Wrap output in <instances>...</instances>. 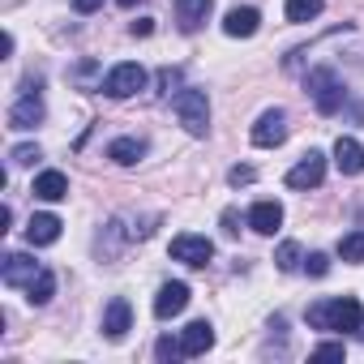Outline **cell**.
<instances>
[{"mask_svg": "<svg viewBox=\"0 0 364 364\" xmlns=\"http://www.w3.org/2000/svg\"><path fill=\"white\" fill-rule=\"evenodd\" d=\"M304 321L313 330H334V334H364V309L355 296H338V300H317L309 304Z\"/></svg>", "mask_w": 364, "mask_h": 364, "instance_id": "1", "label": "cell"}, {"mask_svg": "<svg viewBox=\"0 0 364 364\" xmlns=\"http://www.w3.org/2000/svg\"><path fill=\"white\" fill-rule=\"evenodd\" d=\"M171 112H176L180 124H185V133H193V137H206L210 133V99H206V90H198V86L176 90Z\"/></svg>", "mask_w": 364, "mask_h": 364, "instance_id": "2", "label": "cell"}, {"mask_svg": "<svg viewBox=\"0 0 364 364\" xmlns=\"http://www.w3.org/2000/svg\"><path fill=\"white\" fill-rule=\"evenodd\" d=\"M304 86H309V95H313V103H317V112L321 116H334L343 103H347V86H343V77L334 73V69H309V77H304Z\"/></svg>", "mask_w": 364, "mask_h": 364, "instance_id": "3", "label": "cell"}, {"mask_svg": "<svg viewBox=\"0 0 364 364\" xmlns=\"http://www.w3.org/2000/svg\"><path fill=\"white\" fill-rule=\"evenodd\" d=\"M137 90H146V69L133 65V60L116 65V69L103 77V95H107V99H129V95H137Z\"/></svg>", "mask_w": 364, "mask_h": 364, "instance_id": "4", "label": "cell"}, {"mask_svg": "<svg viewBox=\"0 0 364 364\" xmlns=\"http://www.w3.org/2000/svg\"><path fill=\"white\" fill-rule=\"evenodd\" d=\"M253 146H262V150H274V146H283L287 141V112L283 107H266L262 116H257V124H253Z\"/></svg>", "mask_w": 364, "mask_h": 364, "instance_id": "5", "label": "cell"}, {"mask_svg": "<svg viewBox=\"0 0 364 364\" xmlns=\"http://www.w3.org/2000/svg\"><path fill=\"white\" fill-rule=\"evenodd\" d=\"M326 180V154L321 150H309L291 171H287V189H317Z\"/></svg>", "mask_w": 364, "mask_h": 364, "instance_id": "6", "label": "cell"}, {"mask_svg": "<svg viewBox=\"0 0 364 364\" xmlns=\"http://www.w3.org/2000/svg\"><path fill=\"white\" fill-rule=\"evenodd\" d=\"M210 257H215V245H210L206 236L185 232V236H176V240H171V262H185V266H206Z\"/></svg>", "mask_w": 364, "mask_h": 364, "instance_id": "7", "label": "cell"}, {"mask_svg": "<svg viewBox=\"0 0 364 364\" xmlns=\"http://www.w3.org/2000/svg\"><path fill=\"white\" fill-rule=\"evenodd\" d=\"M35 124H43V95H39V86L26 90V95L9 107V129L26 133V129H35Z\"/></svg>", "mask_w": 364, "mask_h": 364, "instance_id": "8", "label": "cell"}, {"mask_svg": "<svg viewBox=\"0 0 364 364\" xmlns=\"http://www.w3.org/2000/svg\"><path fill=\"white\" fill-rule=\"evenodd\" d=\"M39 270L43 266L35 257H26V253H5V257H0V279H5L9 287H31V279Z\"/></svg>", "mask_w": 364, "mask_h": 364, "instance_id": "9", "label": "cell"}, {"mask_svg": "<svg viewBox=\"0 0 364 364\" xmlns=\"http://www.w3.org/2000/svg\"><path fill=\"white\" fill-rule=\"evenodd\" d=\"M185 304H189V283L171 279V283H163L159 296H154V317L167 321V317H176V313H185Z\"/></svg>", "mask_w": 364, "mask_h": 364, "instance_id": "10", "label": "cell"}, {"mask_svg": "<svg viewBox=\"0 0 364 364\" xmlns=\"http://www.w3.org/2000/svg\"><path fill=\"white\" fill-rule=\"evenodd\" d=\"M129 330H133V309H129V300H124V296L107 300V309H103V338L120 343Z\"/></svg>", "mask_w": 364, "mask_h": 364, "instance_id": "11", "label": "cell"}, {"mask_svg": "<svg viewBox=\"0 0 364 364\" xmlns=\"http://www.w3.org/2000/svg\"><path fill=\"white\" fill-rule=\"evenodd\" d=\"M257 26H262V14L249 9V5H236V9H228V18H223V35H228V39H253Z\"/></svg>", "mask_w": 364, "mask_h": 364, "instance_id": "12", "label": "cell"}, {"mask_svg": "<svg viewBox=\"0 0 364 364\" xmlns=\"http://www.w3.org/2000/svg\"><path fill=\"white\" fill-rule=\"evenodd\" d=\"M31 193H35L39 202H65V198H69V176H65V171H56V167H48V171H39V176H35Z\"/></svg>", "mask_w": 364, "mask_h": 364, "instance_id": "13", "label": "cell"}, {"mask_svg": "<svg viewBox=\"0 0 364 364\" xmlns=\"http://www.w3.org/2000/svg\"><path fill=\"white\" fill-rule=\"evenodd\" d=\"M180 343H185V355H206L215 347V326L210 321H189L185 330H180Z\"/></svg>", "mask_w": 364, "mask_h": 364, "instance_id": "14", "label": "cell"}, {"mask_svg": "<svg viewBox=\"0 0 364 364\" xmlns=\"http://www.w3.org/2000/svg\"><path fill=\"white\" fill-rule=\"evenodd\" d=\"M60 219L56 215H31V223H26V240H31V249H43V245H56L60 240Z\"/></svg>", "mask_w": 364, "mask_h": 364, "instance_id": "15", "label": "cell"}, {"mask_svg": "<svg viewBox=\"0 0 364 364\" xmlns=\"http://www.w3.org/2000/svg\"><path fill=\"white\" fill-rule=\"evenodd\" d=\"M334 167H338L343 176H360V171H364V146H360L355 137H338V141H334Z\"/></svg>", "mask_w": 364, "mask_h": 364, "instance_id": "16", "label": "cell"}, {"mask_svg": "<svg viewBox=\"0 0 364 364\" xmlns=\"http://www.w3.org/2000/svg\"><path fill=\"white\" fill-rule=\"evenodd\" d=\"M210 9H215V0H176V22H180V31L193 35L210 18Z\"/></svg>", "mask_w": 364, "mask_h": 364, "instance_id": "17", "label": "cell"}, {"mask_svg": "<svg viewBox=\"0 0 364 364\" xmlns=\"http://www.w3.org/2000/svg\"><path fill=\"white\" fill-rule=\"evenodd\" d=\"M146 137H116L112 146H107V159L112 163H120V167H133V163H141L146 159Z\"/></svg>", "mask_w": 364, "mask_h": 364, "instance_id": "18", "label": "cell"}, {"mask_svg": "<svg viewBox=\"0 0 364 364\" xmlns=\"http://www.w3.org/2000/svg\"><path fill=\"white\" fill-rule=\"evenodd\" d=\"M249 228L262 232V236H274V232L283 228V206H279V202H257V206L249 210Z\"/></svg>", "mask_w": 364, "mask_h": 364, "instance_id": "19", "label": "cell"}, {"mask_svg": "<svg viewBox=\"0 0 364 364\" xmlns=\"http://www.w3.org/2000/svg\"><path fill=\"white\" fill-rule=\"evenodd\" d=\"M26 291H31V296H26L31 304H48V300L56 296V274H52V270H39V274L31 279V287H26Z\"/></svg>", "mask_w": 364, "mask_h": 364, "instance_id": "20", "label": "cell"}, {"mask_svg": "<svg viewBox=\"0 0 364 364\" xmlns=\"http://www.w3.org/2000/svg\"><path fill=\"white\" fill-rule=\"evenodd\" d=\"M321 5H326V0H287V22H313L317 14H321Z\"/></svg>", "mask_w": 364, "mask_h": 364, "instance_id": "21", "label": "cell"}, {"mask_svg": "<svg viewBox=\"0 0 364 364\" xmlns=\"http://www.w3.org/2000/svg\"><path fill=\"white\" fill-rule=\"evenodd\" d=\"M338 257H343V262H351V266H355V262H364V232H347V236L338 240Z\"/></svg>", "mask_w": 364, "mask_h": 364, "instance_id": "22", "label": "cell"}, {"mask_svg": "<svg viewBox=\"0 0 364 364\" xmlns=\"http://www.w3.org/2000/svg\"><path fill=\"white\" fill-rule=\"evenodd\" d=\"M300 262H304V257H300V245H296V240H283L279 253H274V266L291 274V270H300Z\"/></svg>", "mask_w": 364, "mask_h": 364, "instance_id": "23", "label": "cell"}, {"mask_svg": "<svg viewBox=\"0 0 364 364\" xmlns=\"http://www.w3.org/2000/svg\"><path fill=\"white\" fill-rule=\"evenodd\" d=\"M154 355H159V360H180V355H185V343L171 338V334H163V338L154 343Z\"/></svg>", "mask_w": 364, "mask_h": 364, "instance_id": "24", "label": "cell"}, {"mask_svg": "<svg viewBox=\"0 0 364 364\" xmlns=\"http://www.w3.org/2000/svg\"><path fill=\"white\" fill-rule=\"evenodd\" d=\"M35 159H43L35 141H22V146H14V150H9V163H22V167H26V163H35Z\"/></svg>", "mask_w": 364, "mask_h": 364, "instance_id": "25", "label": "cell"}, {"mask_svg": "<svg viewBox=\"0 0 364 364\" xmlns=\"http://www.w3.org/2000/svg\"><path fill=\"white\" fill-rule=\"evenodd\" d=\"M304 270H309L313 279H326V274H330V257H326V253H309V257H304Z\"/></svg>", "mask_w": 364, "mask_h": 364, "instance_id": "26", "label": "cell"}, {"mask_svg": "<svg viewBox=\"0 0 364 364\" xmlns=\"http://www.w3.org/2000/svg\"><path fill=\"white\" fill-rule=\"evenodd\" d=\"M228 180H232V185L240 189V185H253V180H257V171H253L249 163H240V167H232V171H228Z\"/></svg>", "mask_w": 364, "mask_h": 364, "instance_id": "27", "label": "cell"}, {"mask_svg": "<svg viewBox=\"0 0 364 364\" xmlns=\"http://www.w3.org/2000/svg\"><path fill=\"white\" fill-rule=\"evenodd\" d=\"M313 360H343V343H317Z\"/></svg>", "mask_w": 364, "mask_h": 364, "instance_id": "28", "label": "cell"}, {"mask_svg": "<svg viewBox=\"0 0 364 364\" xmlns=\"http://www.w3.org/2000/svg\"><path fill=\"white\" fill-rule=\"evenodd\" d=\"M180 77H185L180 69H163V73H159V86H163V95H171V86H180Z\"/></svg>", "mask_w": 364, "mask_h": 364, "instance_id": "29", "label": "cell"}, {"mask_svg": "<svg viewBox=\"0 0 364 364\" xmlns=\"http://www.w3.org/2000/svg\"><path fill=\"white\" fill-rule=\"evenodd\" d=\"M129 31H133V35H141V39H146V35H150V31H154V18H137V22H133V26H129Z\"/></svg>", "mask_w": 364, "mask_h": 364, "instance_id": "30", "label": "cell"}, {"mask_svg": "<svg viewBox=\"0 0 364 364\" xmlns=\"http://www.w3.org/2000/svg\"><path fill=\"white\" fill-rule=\"evenodd\" d=\"M73 9L77 14H95V9H103V0H73Z\"/></svg>", "mask_w": 364, "mask_h": 364, "instance_id": "31", "label": "cell"}, {"mask_svg": "<svg viewBox=\"0 0 364 364\" xmlns=\"http://www.w3.org/2000/svg\"><path fill=\"white\" fill-rule=\"evenodd\" d=\"M236 223H240V215H236V210H223V228H228V236H236V232H240Z\"/></svg>", "mask_w": 364, "mask_h": 364, "instance_id": "32", "label": "cell"}, {"mask_svg": "<svg viewBox=\"0 0 364 364\" xmlns=\"http://www.w3.org/2000/svg\"><path fill=\"white\" fill-rule=\"evenodd\" d=\"M116 5H120V9H133V5H141V0H116Z\"/></svg>", "mask_w": 364, "mask_h": 364, "instance_id": "33", "label": "cell"}]
</instances>
